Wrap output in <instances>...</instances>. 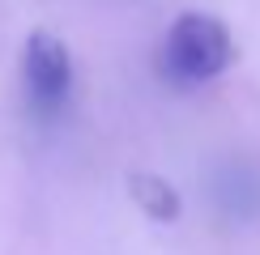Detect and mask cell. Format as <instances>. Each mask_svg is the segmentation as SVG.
<instances>
[{"instance_id": "obj_1", "label": "cell", "mask_w": 260, "mask_h": 255, "mask_svg": "<svg viewBox=\"0 0 260 255\" xmlns=\"http://www.w3.org/2000/svg\"><path fill=\"white\" fill-rule=\"evenodd\" d=\"M162 64L179 85L213 81L235 64V38L213 13H179L162 42Z\"/></svg>"}, {"instance_id": "obj_2", "label": "cell", "mask_w": 260, "mask_h": 255, "mask_svg": "<svg viewBox=\"0 0 260 255\" xmlns=\"http://www.w3.org/2000/svg\"><path fill=\"white\" fill-rule=\"evenodd\" d=\"M21 77H26V94L39 115H56L73 90V60L69 47L51 34V30H35L26 38V60H21Z\"/></svg>"}, {"instance_id": "obj_3", "label": "cell", "mask_w": 260, "mask_h": 255, "mask_svg": "<svg viewBox=\"0 0 260 255\" xmlns=\"http://www.w3.org/2000/svg\"><path fill=\"white\" fill-rule=\"evenodd\" d=\"M133 200L149 212L154 221H175L179 217V191L158 175H133Z\"/></svg>"}]
</instances>
